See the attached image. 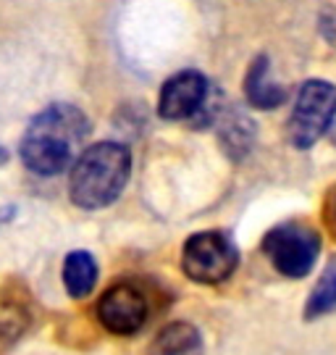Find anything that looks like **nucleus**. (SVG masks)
I'll list each match as a JSON object with an SVG mask.
<instances>
[{"label":"nucleus","instance_id":"4468645a","mask_svg":"<svg viewBox=\"0 0 336 355\" xmlns=\"http://www.w3.org/2000/svg\"><path fill=\"white\" fill-rule=\"evenodd\" d=\"M6 164H8V150L0 145V166H6Z\"/></svg>","mask_w":336,"mask_h":355},{"label":"nucleus","instance_id":"f257e3e1","mask_svg":"<svg viewBox=\"0 0 336 355\" xmlns=\"http://www.w3.org/2000/svg\"><path fill=\"white\" fill-rule=\"evenodd\" d=\"M89 121L76 105L55 103L39 111L26 127L19 155L37 177H58L74 164L76 148L87 140Z\"/></svg>","mask_w":336,"mask_h":355},{"label":"nucleus","instance_id":"0eeeda50","mask_svg":"<svg viewBox=\"0 0 336 355\" xmlns=\"http://www.w3.org/2000/svg\"><path fill=\"white\" fill-rule=\"evenodd\" d=\"M211 98V82L202 71L187 69L171 79H166L158 98V114L166 121H187L202 114L205 103Z\"/></svg>","mask_w":336,"mask_h":355},{"label":"nucleus","instance_id":"6e6552de","mask_svg":"<svg viewBox=\"0 0 336 355\" xmlns=\"http://www.w3.org/2000/svg\"><path fill=\"white\" fill-rule=\"evenodd\" d=\"M245 98L252 108L274 111L287 101V89L271 79V58L258 55L245 74Z\"/></svg>","mask_w":336,"mask_h":355},{"label":"nucleus","instance_id":"1a4fd4ad","mask_svg":"<svg viewBox=\"0 0 336 355\" xmlns=\"http://www.w3.org/2000/svg\"><path fill=\"white\" fill-rule=\"evenodd\" d=\"M145 355H205V343L195 324L171 321L152 337Z\"/></svg>","mask_w":336,"mask_h":355},{"label":"nucleus","instance_id":"2eb2a0df","mask_svg":"<svg viewBox=\"0 0 336 355\" xmlns=\"http://www.w3.org/2000/svg\"><path fill=\"white\" fill-rule=\"evenodd\" d=\"M328 132H331V142L336 145V116H334V121H331V127H328Z\"/></svg>","mask_w":336,"mask_h":355},{"label":"nucleus","instance_id":"39448f33","mask_svg":"<svg viewBox=\"0 0 336 355\" xmlns=\"http://www.w3.org/2000/svg\"><path fill=\"white\" fill-rule=\"evenodd\" d=\"M237 266V245L224 232H197L182 248V271L197 284H221Z\"/></svg>","mask_w":336,"mask_h":355},{"label":"nucleus","instance_id":"ddd939ff","mask_svg":"<svg viewBox=\"0 0 336 355\" xmlns=\"http://www.w3.org/2000/svg\"><path fill=\"white\" fill-rule=\"evenodd\" d=\"M336 311V255L328 258L324 274L318 277L312 292L308 295V303H305V318L312 321V318L328 316Z\"/></svg>","mask_w":336,"mask_h":355},{"label":"nucleus","instance_id":"9d476101","mask_svg":"<svg viewBox=\"0 0 336 355\" xmlns=\"http://www.w3.org/2000/svg\"><path fill=\"white\" fill-rule=\"evenodd\" d=\"M32 327V311L21 295L0 292V353L11 350Z\"/></svg>","mask_w":336,"mask_h":355},{"label":"nucleus","instance_id":"9b49d317","mask_svg":"<svg viewBox=\"0 0 336 355\" xmlns=\"http://www.w3.org/2000/svg\"><path fill=\"white\" fill-rule=\"evenodd\" d=\"M218 140L224 145L226 155H231L234 161H242L252 145H255V124L252 119L242 111H226L218 119Z\"/></svg>","mask_w":336,"mask_h":355},{"label":"nucleus","instance_id":"f8f14e48","mask_svg":"<svg viewBox=\"0 0 336 355\" xmlns=\"http://www.w3.org/2000/svg\"><path fill=\"white\" fill-rule=\"evenodd\" d=\"M98 284V261L87 250H74L63 261V287L74 300H85Z\"/></svg>","mask_w":336,"mask_h":355},{"label":"nucleus","instance_id":"f03ea898","mask_svg":"<svg viewBox=\"0 0 336 355\" xmlns=\"http://www.w3.org/2000/svg\"><path fill=\"white\" fill-rule=\"evenodd\" d=\"M132 177V153L121 142H95L79 153L69 177V198L76 208L100 211L113 205Z\"/></svg>","mask_w":336,"mask_h":355},{"label":"nucleus","instance_id":"20e7f679","mask_svg":"<svg viewBox=\"0 0 336 355\" xmlns=\"http://www.w3.org/2000/svg\"><path fill=\"white\" fill-rule=\"evenodd\" d=\"M336 116V87L326 79H308L289 116V142L308 150L324 137Z\"/></svg>","mask_w":336,"mask_h":355},{"label":"nucleus","instance_id":"423d86ee","mask_svg":"<svg viewBox=\"0 0 336 355\" xmlns=\"http://www.w3.org/2000/svg\"><path fill=\"white\" fill-rule=\"evenodd\" d=\"M95 313L105 331L118 337H132L148 324L150 300L145 290L134 282H116L103 292Z\"/></svg>","mask_w":336,"mask_h":355},{"label":"nucleus","instance_id":"7ed1b4c3","mask_svg":"<svg viewBox=\"0 0 336 355\" xmlns=\"http://www.w3.org/2000/svg\"><path fill=\"white\" fill-rule=\"evenodd\" d=\"M263 253L281 277L302 279L321 255V234L302 221H287L263 237Z\"/></svg>","mask_w":336,"mask_h":355},{"label":"nucleus","instance_id":"dca6fc26","mask_svg":"<svg viewBox=\"0 0 336 355\" xmlns=\"http://www.w3.org/2000/svg\"><path fill=\"white\" fill-rule=\"evenodd\" d=\"M334 216H336V192H334Z\"/></svg>","mask_w":336,"mask_h":355}]
</instances>
